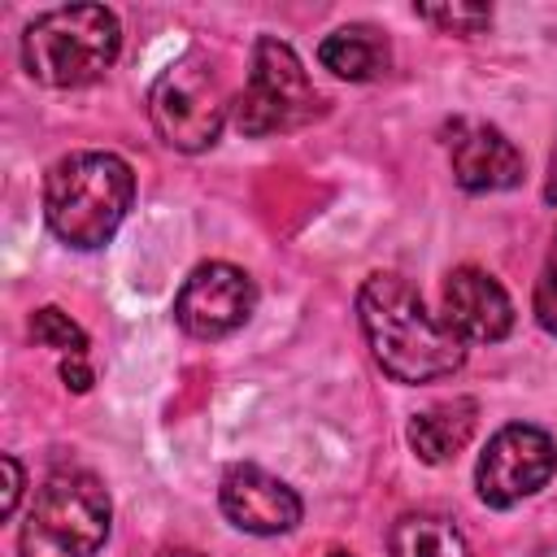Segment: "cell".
Returning <instances> with one entry per match:
<instances>
[{
  "mask_svg": "<svg viewBox=\"0 0 557 557\" xmlns=\"http://www.w3.org/2000/svg\"><path fill=\"white\" fill-rule=\"evenodd\" d=\"M357 326L392 383L422 387L466 366V344L426 309L422 292L392 270H379L357 287Z\"/></svg>",
  "mask_w": 557,
  "mask_h": 557,
  "instance_id": "obj_1",
  "label": "cell"
},
{
  "mask_svg": "<svg viewBox=\"0 0 557 557\" xmlns=\"http://www.w3.org/2000/svg\"><path fill=\"white\" fill-rule=\"evenodd\" d=\"M135 205V170L117 152L78 148L48 165L44 174V222L48 231L74 248H104Z\"/></svg>",
  "mask_w": 557,
  "mask_h": 557,
  "instance_id": "obj_2",
  "label": "cell"
},
{
  "mask_svg": "<svg viewBox=\"0 0 557 557\" xmlns=\"http://www.w3.org/2000/svg\"><path fill=\"white\" fill-rule=\"evenodd\" d=\"M17 52L26 78L39 87H91L113 70L122 52V22L104 4H61L26 22Z\"/></svg>",
  "mask_w": 557,
  "mask_h": 557,
  "instance_id": "obj_3",
  "label": "cell"
},
{
  "mask_svg": "<svg viewBox=\"0 0 557 557\" xmlns=\"http://www.w3.org/2000/svg\"><path fill=\"white\" fill-rule=\"evenodd\" d=\"M113 531L109 487L78 466L52 470L22 518L17 557H96Z\"/></svg>",
  "mask_w": 557,
  "mask_h": 557,
  "instance_id": "obj_4",
  "label": "cell"
},
{
  "mask_svg": "<svg viewBox=\"0 0 557 557\" xmlns=\"http://www.w3.org/2000/svg\"><path fill=\"white\" fill-rule=\"evenodd\" d=\"M326 113V96L313 87L296 48L278 35H257L244 91L231 100V122L244 139L300 131Z\"/></svg>",
  "mask_w": 557,
  "mask_h": 557,
  "instance_id": "obj_5",
  "label": "cell"
},
{
  "mask_svg": "<svg viewBox=\"0 0 557 557\" xmlns=\"http://www.w3.org/2000/svg\"><path fill=\"white\" fill-rule=\"evenodd\" d=\"M231 100L205 57H183L174 61L152 87H148V117L161 144L178 152H205L222 139Z\"/></svg>",
  "mask_w": 557,
  "mask_h": 557,
  "instance_id": "obj_6",
  "label": "cell"
},
{
  "mask_svg": "<svg viewBox=\"0 0 557 557\" xmlns=\"http://www.w3.org/2000/svg\"><path fill=\"white\" fill-rule=\"evenodd\" d=\"M553 474H557V440L544 426L509 422L483 444L474 461V492L487 509H513L527 496L544 492Z\"/></svg>",
  "mask_w": 557,
  "mask_h": 557,
  "instance_id": "obj_7",
  "label": "cell"
},
{
  "mask_svg": "<svg viewBox=\"0 0 557 557\" xmlns=\"http://www.w3.org/2000/svg\"><path fill=\"white\" fill-rule=\"evenodd\" d=\"M257 313V278L231 261H200L174 292V322L191 339H226Z\"/></svg>",
  "mask_w": 557,
  "mask_h": 557,
  "instance_id": "obj_8",
  "label": "cell"
},
{
  "mask_svg": "<svg viewBox=\"0 0 557 557\" xmlns=\"http://www.w3.org/2000/svg\"><path fill=\"white\" fill-rule=\"evenodd\" d=\"M444 152H448L457 187L470 191V196L509 191L527 174V161H522L518 144L500 126H492L483 117H453V122H444Z\"/></svg>",
  "mask_w": 557,
  "mask_h": 557,
  "instance_id": "obj_9",
  "label": "cell"
},
{
  "mask_svg": "<svg viewBox=\"0 0 557 557\" xmlns=\"http://www.w3.org/2000/svg\"><path fill=\"white\" fill-rule=\"evenodd\" d=\"M218 505H222V518L244 531V535H287L300 527L305 518V505L296 496V487H287L278 474L252 466V461H235L226 466L222 483H218Z\"/></svg>",
  "mask_w": 557,
  "mask_h": 557,
  "instance_id": "obj_10",
  "label": "cell"
},
{
  "mask_svg": "<svg viewBox=\"0 0 557 557\" xmlns=\"http://www.w3.org/2000/svg\"><path fill=\"white\" fill-rule=\"evenodd\" d=\"M444 326L461 344H500L513 331V300L479 265H457L444 278Z\"/></svg>",
  "mask_w": 557,
  "mask_h": 557,
  "instance_id": "obj_11",
  "label": "cell"
},
{
  "mask_svg": "<svg viewBox=\"0 0 557 557\" xmlns=\"http://www.w3.org/2000/svg\"><path fill=\"white\" fill-rule=\"evenodd\" d=\"M474 431H479V400L453 396V400H435V405L418 409L405 426V440H409L418 461L444 466L474 440Z\"/></svg>",
  "mask_w": 557,
  "mask_h": 557,
  "instance_id": "obj_12",
  "label": "cell"
},
{
  "mask_svg": "<svg viewBox=\"0 0 557 557\" xmlns=\"http://www.w3.org/2000/svg\"><path fill=\"white\" fill-rule=\"evenodd\" d=\"M318 65L331 70L344 83H374L392 65V44H387V35L379 26L348 22V26H335L318 44Z\"/></svg>",
  "mask_w": 557,
  "mask_h": 557,
  "instance_id": "obj_13",
  "label": "cell"
},
{
  "mask_svg": "<svg viewBox=\"0 0 557 557\" xmlns=\"http://www.w3.org/2000/svg\"><path fill=\"white\" fill-rule=\"evenodd\" d=\"M387 557H470V548L453 518L418 509V513H400L392 522Z\"/></svg>",
  "mask_w": 557,
  "mask_h": 557,
  "instance_id": "obj_14",
  "label": "cell"
},
{
  "mask_svg": "<svg viewBox=\"0 0 557 557\" xmlns=\"http://www.w3.org/2000/svg\"><path fill=\"white\" fill-rule=\"evenodd\" d=\"M30 339L39 348H57L61 357H87V331L57 305H44L30 313Z\"/></svg>",
  "mask_w": 557,
  "mask_h": 557,
  "instance_id": "obj_15",
  "label": "cell"
},
{
  "mask_svg": "<svg viewBox=\"0 0 557 557\" xmlns=\"http://www.w3.org/2000/svg\"><path fill=\"white\" fill-rule=\"evenodd\" d=\"M413 13L426 26H435L440 35H461V39L483 35L492 26V9L487 4H418Z\"/></svg>",
  "mask_w": 557,
  "mask_h": 557,
  "instance_id": "obj_16",
  "label": "cell"
},
{
  "mask_svg": "<svg viewBox=\"0 0 557 557\" xmlns=\"http://www.w3.org/2000/svg\"><path fill=\"white\" fill-rule=\"evenodd\" d=\"M531 313H535L540 331L557 335V231L548 239V252H544V265H540L535 292H531Z\"/></svg>",
  "mask_w": 557,
  "mask_h": 557,
  "instance_id": "obj_17",
  "label": "cell"
},
{
  "mask_svg": "<svg viewBox=\"0 0 557 557\" xmlns=\"http://www.w3.org/2000/svg\"><path fill=\"white\" fill-rule=\"evenodd\" d=\"M0 470H4V500H0V513L13 518L17 505H22V492H26V470H22V461H17L13 453L0 457Z\"/></svg>",
  "mask_w": 557,
  "mask_h": 557,
  "instance_id": "obj_18",
  "label": "cell"
},
{
  "mask_svg": "<svg viewBox=\"0 0 557 557\" xmlns=\"http://www.w3.org/2000/svg\"><path fill=\"white\" fill-rule=\"evenodd\" d=\"M61 383L70 387V392H91V383H96V374H91V366H87V357H61Z\"/></svg>",
  "mask_w": 557,
  "mask_h": 557,
  "instance_id": "obj_19",
  "label": "cell"
},
{
  "mask_svg": "<svg viewBox=\"0 0 557 557\" xmlns=\"http://www.w3.org/2000/svg\"><path fill=\"white\" fill-rule=\"evenodd\" d=\"M544 200L557 205V148H553V161H548V183H544Z\"/></svg>",
  "mask_w": 557,
  "mask_h": 557,
  "instance_id": "obj_20",
  "label": "cell"
},
{
  "mask_svg": "<svg viewBox=\"0 0 557 557\" xmlns=\"http://www.w3.org/2000/svg\"><path fill=\"white\" fill-rule=\"evenodd\" d=\"M157 557H205V553H196V548H183V544H174V548H161Z\"/></svg>",
  "mask_w": 557,
  "mask_h": 557,
  "instance_id": "obj_21",
  "label": "cell"
},
{
  "mask_svg": "<svg viewBox=\"0 0 557 557\" xmlns=\"http://www.w3.org/2000/svg\"><path fill=\"white\" fill-rule=\"evenodd\" d=\"M326 557H352V553H326Z\"/></svg>",
  "mask_w": 557,
  "mask_h": 557,
  "instance_id": "obj_22",
  "label": "cell"
}]
</instances>
